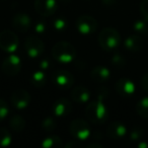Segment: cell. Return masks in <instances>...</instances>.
<instances>
[{
  "label": "cell",
  "mask_w": 148,
  "mask_h": 148,
  "mask_svg": "<svg viewBox=\"0 0 148 148\" xmlns=\"http://www.w3.org/2000/svg\"><path fill=\"white\" fill-rule=\"evenodd\" d=\"M107 95L108 89L101 88L99 92L97 99L90 101L85 109V115L91 123L101 125L107 121L109 117V112H108L107 106L103 103V99H106Z\"/></svg>",
  "instance_id": "cell-1"
},
{
  "label": "cell",
  "mask_w": 148,
  "mask_h": 148,
  "mask_svg": "<svg viewBox=\"0 0 148 148\" xmlns=\"http://www.w3.org/2000/svg\"><path fill=\"white\" fill-rule=\"evenodd\" d=\"M52 56L60 63H70L76 57V49L69 42H58L52 48Z\"/></svg>",
  "instance_id": "cell-2"
},
{
  "label": "cell",
  "mask_w": 148,
  "mask_h": 148,
  "mask_svg": "<svg viewBox=\"0 0 148 148\" xmlns=\"http://www.w3.org/2000/svg\"><path fill=\"white\" fill-rule=\"evenodd\" d=\"M99 44L103 50L107 52L115 51L121 43L120 33L114 27H106L99 35Z\"/></svg>",
  "instance_id": "cell-3"
},
{
  "label": "cell",
  "mask_w": 148,
  "mask_h": 148,
  "mask_svg": "<svg viewBox=\"0 0 148 148\" xmlns=\"http://www.w3.org/2000/svg\"><path fill=\"white\" fill-rule=\"evenodd\" d=\"M69 131L75 139L84 141L90 136V126L85 120L75 119L70 123Z\"/></svg>",
  "instance_id": "cell-4"
},
{
  "label": "cell",
  "mask_w": 148,
  "mask_h": 148,
  "mask_svg": "<svg viewBox=\"0 0 148 148\" xmlns=\"http://www.w3.org/2000/svg\"><path fill=\"white\" fill-rule=\"evenodd\" d=\"M19 45L18 37L14 32L5 29L0 33V49L7 53H13Z\"/></svg>",
  "instance_id": "cell-5"
},
{
  "label": "cell",
  "mask_w": 148,
  "mask_h": 148,
  "mask_svg": "<svg viewBox=\"0 0 148 148\" xmlns=\"http://www.w3.org/2000/svg\"><path fill=\"white\" fill-rule=\"evenodd\" d=\"M75 25L79 34L83 36H90L97 32L99 23L90 15H81L77 18Z\"/></svg>",
  "instance_id": "cell-6"
},
{
  "label": "cell",
  "mask_w": 148,
  "mask_h": 148,
  "mask_svg": "<svg viewBox=\"0 0 148 148\" xmlns=\"http://www.w3.org/2000/svg\"><path fill=\"white\" fill-rule=\"evenodd\" d=\"M25 50L29 58H38L45 50L44 42L38 36H29L25 41Z\"/></svg>",
  "instance_id": "cell-7"
},
{
  "label": "cell",
  "mask_w": 148,
  "mask_h": 148,
  "mask_svg": "<svg viewBox=\"0 0 148 148\" xmlns=\"http://www.w3.org/2000/svg\"><path fill=\"white\" fill-rule=\"evenodd\" d=\"M1 70L7 76H15L21 70V60L18 56L11 54L1 64Z\"/></svg>",
  "instance_id": "cell-8"
},
{
  "label": "cell",
  "mask_w": 148,
  "mask_h": 148,
  "mask_svg": "<svg viewBox=\"0 0 148 148\" xmlns=\"http://www.w3.org/2000/svg\"><path fill=\"white\" fill-rule=\"evenodd\" d=\"M53 83L60 89H68L73 85L74 77L69 71L64 69L57 70L52 75Z\"/></svg>",
  "instance_id": "cell-9"
},
{
  "label": "cell",
  "mask_w": 148,
  "mask_h": 148,
  "mask_svg": "<svg viewBox=\"0 0 148 148\" xmlns=\"http://www.w3.org/2000/svg\"><path fill=\"white\" fill-rule=\"evenodd\" d=\"M35 10L43 17L53 15L57 10L56 0H35Z\"/></svg>",
  "instance_id": "cell-10"
},
{
  "label": "cell",
  "mask_w": 148,
  "mask_h": 148,
  "mask_svg": "<svg viewBox=\"0 0 148 148\" xmlns=\"http://www.w3.org/2000/svg\"><path fill=\"white\" fill-rule=\"evenodd\" d=\"M31 95L25 89H18L15 90L11 95L10 101L12 106L17 110H25L31 103Z\"/></svg>",
  "instance_id": "cell-11"
},
{
  "label": "cell",
  "mask_w": 148,
  "mask_h": 148,
  "mask_svg": "<svg viewBox=\"0 0 148 148\" xmlns=\"http://www.w3.org/2000/svg\"><path fill=\"white\" fill-rule=\"evenodd\" d=\"M52 111H53L54 115L58 118L67 117V116L72 112L71 101H70L69 99H65V97L58 99L57 101L54 103L53 108H52Z\"/></svg>",
  "instance_id": "cell-12"
},
{
  "label": "cell",
  "mask_w": 148,
  "mask_h": 148,
  "mask_svg": "<svg viewBox=\"0 0 148 148\" xmlns=\"http://www.w3.org/2000/svg\"><path fill=\"white\" fill-rule=\"evenodd\" d=\"M116 91L122 97H130L135 93V84L128 78H121L116 83Z\"/></svg>",
  "instance_id": "cell-13"
},
{
  "label": "cell",
  "mask_w": 148,
  "mask_h": 148,
  "mask_svg": "<svg viewBox=\"0 0 148 148\" xmlns=\"http://www.w3.org/2000/svg\"><path fill=\"white\" fill-rule=\"evenodd\" d=\"M107 134L111 139L119 141L122 140L127 134V128L121 122H113L109 124L107 128Z\"/></svg>",
  "instance_id": "cell-14"
},
{
  "label": "cell",
  "mask_w": 148,
  "mask_h": 148,
  "mask_svg": "<svg viewBox=\"0 0 148 148\" xmlns=\"http://www.w3.org/2000/svg\"><path fill=\"white\" fill-rule=\"evenodd\" d=\"M12 25L19 33H27L32 27V19L27 13L19 12L13 17Z\"/></svg>",
  "instance_id": "cell-15"
},
{
  "label": "cell",
  "mask_w": 148,
  "mask_h": 148,
  "mask_svg": "<svg viewBox=\"0 0 148 148\" xmlns=\"http://www.w3.org/2000/svg\"><path fill=\"white\" fill-rule=\"evenodd\" d=\"M90 77L95 82L105 83L111 77V71L106 66H97L90 72Z\"/></svg>",
  "instance_id": "cell-16"
},
{
  "label": "cell",
  "mask_w": 148,
  "mask_h": 148,
  "mask_svg": "<svg viewBox=\"0 0 148 148\" xmlns=\"http://www.w3.org/2000/svg\"><path fill=\"white\" fill-rule=\"evenodd\" d=\"M70 97L73 101L77 103H84L90 99V92L84 86H76L70 92Z\"/></svg>",
  "instance_id": "cell-17"
},
{
  "label": "cell",
  "mask_w": 148,
  "mask_h": 148,
  "mask_svg": "<svg viewBox=\"0 0 148 148\" xmlns=\"http://www.w3.org/2000/svg\"><path fill=\"white\" fill-rule=\"evenodd\" d=\"M124 47L129 52H139L143 48V39L137 34L131 35L125 40Z\"/></svg>",
  "instance_id": "cell-18"
},
{
  "label": "cell",
  "mask_w": 148,
  "mask_h": 148,
  "mask_svg": "<svg viewBox=\"0 0 148 148\" xmlns=\"http://www.w3.org/2000/svg\"><path fill=\"white\" fill-rule=\"evenodd\" d=\"M41 145L44 148H61L63 147V142H62L61 138L57 135H50L46 137L45 139L42 141Z\"/></svg>",
  "instance_id": "cell-19"
},
{
  "label": "cell",
  "mask_w": 148,
  "mask_h": 148,
  "mask_svg": "<svg viewBox=\"0 0 148 148\" xmlns=\"http://www.w3.org/2000/svg\"><path fill=\"white\" fill-rule=\"evenodd\" d=\"M32 84L35 87H43L47 82V75L45 74L44 70H38L33 73L31 77Z\"/></svg>",
  "instance_id": "cell-20"
},
{
  "label": "cell",
  "mask_w": 148,
  "mask_h": 148,
  "mask_svg": "<svg viewBox=\"0 0 148 148\" xmlns=\"http://www.w3.org/2000/svg\"><path fill=\"white\" fill-rule=\"evenodd\" d=\"M9 125L13 131L19 133L25 128V120L21 115H14L9 120Z\"/></svg>",
  "instance_id": "cell-21"
},
{
  "label": "cell",
  "mask_w": 148,
  "mask_h": 148,
  "mask_svg": "<svg viewBox=\"0 0 148 148\" xmlns=\"http://www.w3.org/2000/svg\"><path fill=\"white\" fill-rule=\"evenodd\" d=\"M136 112L140 117L148 119V97L140 99L136 105Z\"/></svg>",
  "instance_id": "cell-22"
},
{
  "label": "cell",
  "mask_w": 148,
  "mask_h": 148,
  "mask_svg": "<svg viewBox=\"0 0 148 148\" xmlns=\"http://www.w3.org/2000/svg\"><path fill=\"white\" fill-rule=\"evenodd\" d=\"M11 140V134L6 128H0V147H7L10 145Z\"/></svg>",
  "instance_id": "cell-23"
},
{
  "label": "cell",
  "mask_w": 148,
  "mask_h": 148,
  "mask_svg": "<svg viewBox=\"0 0 148 148\" xmlns=\"http://www.w3.org/2000/svg\"><path fill=\"white\" fill-rule=\"evenodd\" d=\"M133 29L139 36H148V25L144 21H136L133 25Z\"/></svg>",
  "instance_id": "cell-24"
},
{
  "label": "cell",
  "mask_w": 148,
  "mask_h": 148,
  "mask_svg": "<svg viewBox=\"0 0 148 148\" xmlns=\"http://www.w3.org/2000/svg\"><path fill=\"white\" fill-rule=\"evenodd\" d=\"M53 27L56 31L63 32L67 29V21H66V19L63 18V17H58V18L54 19Z\"/></svg>",
  "instance_id": "cell-25"
},
{
  "label": "cell",
  "mask_w": 148,
  "mask_h": 148,
  "mask_svg": "<svg viewBox=\"0 0 148 148\" xmlns=\"http://www.w3.org/2000/svg\"><path fill=\"white\" fill-rule=\"evenodd\" d=\"M56 123L52 118H46L42 123V128L47 132H52L56 129Z\"/></svg>",
  "instance_id": "cell-26"
},
{
  "label": "cell",
  "mask_w": 148,
  "mask_h": 148,
  "mask_svg": "<svg viewBox=\"0 0 148 148\" xmlns=\"http://www.w3.org/2000/svg\"><path fill=\"white\" fill-rule=\"evenodd\" d=\"M143 136V129L140 127H135L130 132V140L131 141H140Z\"/></svg>",
  "instance_id": "cell-27"
},
{
  "label": "cell",
  "mask_w": 148,
  "mask_h": 148,
  "mask_svg": "<svg viewBox=\"0 0 148 148\" xmlns=\"http://www.w3.org/2000/svg\"><path fill=\"white\" fill-rule=\"evenodd\" d=\"M9 113V107L3 99H0V121L4 120Z\"/></svg>",
  "instance_id": "cell-28"
},
{
  "label": "cell",
  "mask_w": 148,
  "mask_h": 148,
  "mask_svg": "<svg viewBox=\"0 0 148 148\" xmlns=\"http://www.w3.org/2000/svg\"><path fill=\"white\" fill-rule=\"evenodd\" d=\"M112 64H113L114 66H116V67L121 68L125 65V59H124L123 56L120 55V54H115V55L112 57Z\"/></svg>",
  "instance_id": "cell-29"
},
{
  "label": "cell",
  "mask_w": 148,
  "mask_h": 148,
  "mask_svg": "<svg viewBox=\"0 0 148 148\" xmlns=\"http://www.w3.org/2000/svg\"><path fill=\"white\" fill-rule=\"evenodd\" d=\"M140 12L143 18L148 21V0H143L140 4Z\"/></svg>",
  "instance_id": "cell-30"
},
{
  "label": "cell",
  "mask_w": 148,
  "mask_h": 148,
  "mask_svg": "<svg viewBox=\"0 0 148 148\" xmlns=\"http://www.w3.org/2000/svg\"><path fill=\"white\" fill-rule=\"evenodd\" d=\"M48 27L44 21H39L37 25H35V33L37 35H44L47 32Z\"/></svg>",
  "instance_id": "cell-31"
},
{
  "label": "cell",
  "mask_w": 148,
  "mask_h": 148,
  "mask_svg": "<svg viewBox=\"0 0 148 148\" xmlns=\"http://www.w3.org/2000/svg\"><path fill=\"white\" fill-rule=\"evenodd\" d=\"M141 86L144 90L148 91V73L144 74L141 78Z\"/></svg>",
  "instance_id": "cell-32"
},
{
  "label": "cell",
  "mask_w": 148,
  "mask_h": 148,
  "mask_svg": "<svg viewBox=\"0 0 148 148\" xmlns=\"http://www.w3.org/2000/svg\"><path fill=\"white\" fill-rule=\"evenodd\" d=\"M50 66H51V62H50V60H48V59H43L41 62H40V68H41V70L49 69Z\"/></svg>",
  "instance_id": "cell-33"
},
{
  "label": "cell",
  "mask_w": 148,
  "mask_h": 148,
  "mask_svg": "<svg viewBox=\"0 0 148 148\" xmlns=\"http://www.w3.org/2000/svg\"><path fill=\"white\" fill-rule=\"evenodd\" d=\"M80 144L79 143H76V142H69V143H67L65 145V147L67 148H74V147H77V146H79Z\"/></svg>",
  "instance_id": "cell-34"
},
{
  "label": "cell",
  "mask_w": 148,
  "mask_h": 148,
  "mask_svg": "<svg viewBox=\"0 0 148 148\" xmlns=\"http://www.w3.org/2000/svg\"><path fill=\"white\" fill-rule=\"evenodd\" d=\"M105 5H113L117 2V0H101Z\"/></svg>",
  "instance_id": "cell-35"
},
{
  "label": "cell",
  "mask_w": 148,
  "mask_h": 148,
  "mask_svg": "<svg viewBox=\"0 0 148 148\" xmlns=\"http://www.w3.org/2000/svg\"><path fill=\"white\" fill-rule=\"evenodd\" d=\"M87 147H103V145H101V144H88L87 145Z\"/></svg>",
  "instance_id": "cell-36"
},
{
  "label": "cell",
  "mask_w": 148,
  "mask_h": 148,
  "mask_svg": "<svg viewBox=\"0 0 148 148\" xmlns=\"http://www.w3.org/2000/svg\"><path fill=\"white\" fill-rule=\"evenodd\" d=\"M139 147H141V148H148V144H146V143H144V142H141V143H139Z\"/></svg>",
  "instance_id": "cell-37"
},
{
  "label": "cell",
  "mask_w": 148,
  "mask_h": 148,
  "mask_svg": "<svg viewBox=\"0 0 148 148\" xmlns=\"http://www.w3.org/2000/svg\"><path fill=\"white\" fill-rule=\"evenodd\" d=\"M61 2H63V3H68V2H70L71 0H60Z\"/></svg>",
  "instance_id": "cell-38"
}]
</instances>
